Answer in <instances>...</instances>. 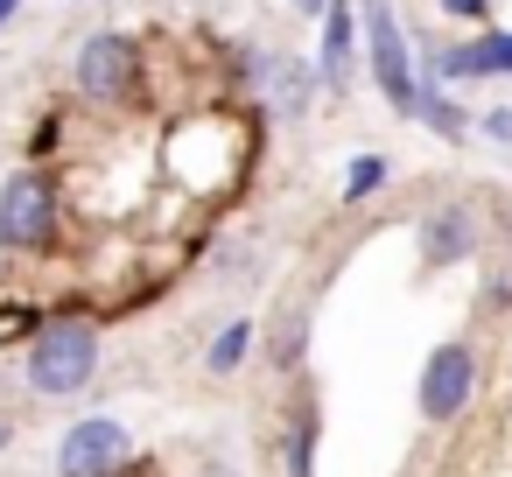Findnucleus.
<instances>
[{"mask_svg":"<svg viewBox=\"0 0 512 477\" xmlns=\"http://www.w3.org/2000/svg\"><path fill=\"white\" fill-rule=\"evenodd\" d=\"M267 127L274 120L260 106H246V99H225V106H204V113H176L169 141H162V169L190 197H225V190H239L260 169V134Z\"/></svg>","mask_w":512,"mask_h":477,"instance_id":"1","label":"nucleus"},{"mask_svg":"<svg viewBox=\"0 0 512 477\" xmlns=\"http://www.w3.org/2000/svg\"><path fill=\"white\" fill-rule=\"evenodd\" d=\"M71 106L99 120L155 113V50L141 29H92L71 50Z\"/></svg>","mask_w":512,"mask_h":477,"instance_id":"2","label":"nucleus"},{"mask_svg":"<svg viewBox=\"0 0 512 477\" xmlns=\"http://www.w3.org/2000/svg\"><path fill=\"white\" fill-rule=\"evenodd\" d=\"M99 365H106V316L92 302H50V316L22 344V386L36 400H78L92 393Z\"/></svg>","mask_w":512,"mask_h":477,"instance_id":"3","label":"nucleus"},{"mask_svg":"<svg viewBox=\"0 0 512 477\" xmlns=\"http://www.w3.org/2000/svg\"><path fill=\"white\" fill-rule=\"evenodd\" d=\"M71 232V176L50 162H15L0 176V253L8 260H57Z\"/></svg>","mask_w":512,"mask_h":477,"instance_id":"4","label":"nucleus"},{"mask_svg":"<svg viewBox=\"0 0 512 477\" xmlns=\"http://www.w3.org/2000/svg\"><path fill=\"white\" fill-rule=\"evenodd\" d=\"M358 29H365V78L386 99L393 120L421 113V57H414V29L400 22L393 0H358Z\"/></svg>","mask_w":512,"mask_h":477,"instance_id":"5","label":"nucleus"},{"mask_svg":"<svg viewBox=\"0 0 512 477\" xmlns=\"http://www.w3.org/2000/svg\"><path fill=\"white\" fill-rule=\"evenodd\" d=\"M484 393V344L463 330V337H442L428 358H421V379H414V414L428 428H456Z\"/></svg>","mask_w":512,"mask_h":477,"instance_id":"6","label":"nucleus"},{"mask_svg":"<svg viewBox=\"0 0 512 477\" xmlns=\"http://www.w3.org/2000/svg\"><path fill=\"white\" fill-rule=\"evenodd\" d=\"M484 246H491V211L470 190L463 197H435L414 218V260H421V274H456V267L484 260Z\"/></svg>","mask_w":512,"mask_h":477,"instance_id":"7","label":"nucleus"},{"mask_svg":"<svg viewBox=\"0 0 512 477\" xmlns=\"http://www.w3.org/2000/svg\"><path fill=\"white\" fill-rule=\"evenodd\" d=\"M141 449L120 414H78L57 435V477H134Z\"/></svg>","mask_w":512,"mask_h":477,"instance_id":"8","label":"nucleus"},{"mask_svg":"<svg viewBox=\"0 0 512 477\" xmlns=\"http://www.w3.org/2000/svg\"><path fill=\"white\" fill-rule=\"evenodd\" d=\"M274 477H323V393L309 379H288L274 421Z\"/></svg>","mask_w":512,"mask_h":477,"instance_id":"9","label":"nucleus"},{"mask_svg":"<svg viewBox=\"0 0 512 477\" xmlns=\"http://www.w3.org/2000/svg\"><path fill=\"white\" fill-rule=\"evenodd\" d=\"M316 78H323V99H351L358 71H365V29H358V0H330L323 22H316Z\"/></svg>","mask_w":512,"mask_h":477,"instance_id":"10","label":"nucleus"},{"mask_svg":"<svg viewBox=\"0 0 512 477\" xmlns=\"http://www.w3.org/2000/svg\"><path fill=\"white\" fill-rule=\"evenodd\" d=\"M316 99H323L316 57H295V50H281V57H274V71H267L260 113H267V120H281V127H302V120L316 113Z\"/></svg>","mask_w":512,"mask_h":477,"instance_id":"11","label":"nucleus"},{"mask_svg":"<svg viewBox=\"0 0 512 477\" xmlns=\"http://www.w3.org/2000/svg\"><path fill=\"white\" fill-rule=\"evenodd\" d=\"M309 337H316V309L281 295V309L260 323V358H267L281 379H302V372H309Z\"/></svg>","mask_w":512,"mask_h":477,"instance_id":"12","label":"nucleus"},{"mask_svg":"<svg viewBox=\"0 0 512 477\" xmlns=\"http://www.w3.org/2000/svg\"><path fill=\"white\" fill-rule=\"evenodd\" d=\"M274 57H281V50H267L260 36H225V43H218V85H225V99H246V106H260Z\"/></svg>","mask_w":512,"mask_h":477,"instance_id":"13","label":"nucleus"},{"mask_svg":"<svg viewBox=\"0 0 512 477\" xmlns=\"http://www.w3.org/2000/svg\"><path fill=\"white\" fill-rule=\"evenodd\" d=\"M435 141H449V148H463V141H477V106H463V92H449V85H435V78H421V113H414Z\"/></svg>","mask_w":512,"mask_h":477,"instance_id":"14","label":"nucleus"},{"mask_svg":"<svg viewBox=\"0 0 512 477\" xmlns=\"http://www.w3.org/2000/svg\"><path fill=\"white\" fill-rule=\"evenodd\" d=\"M260 358V316H225L218 330H211V344H204V372L211 379H232V372H246Z\"/></svg>","mask_w":512,"mask_h":477,"instance_id":"15","label":"nucleus"},{"mask_svg":"<svg viewBox=\"0 0 512 477\" xmlns=\"http://www.w3.org/2000/svg\"><path fill=\"white\" fill-rule=\"evenodd\" d=\"M393 176H400V169H393L379 148H358V155L344 162V176H337V204H344V211H365V204H379V197L393 190Z\"/></svg>","mask_w":512,"mask_h":477,"instance_id":"16","label":"nucleus"},{"mask_svg":"<svg viewBox=\"0 0 512 477\" xmlns=\"http://www.w3.org/2000/svg\"><path fill=\"white\" fill-rule=\"evenodd\" d=\"M78 120V106H64V99H50L43 113H36V127L22 134V162H50V169H64V155H71V127Z\"/></svg>","mask_w":512,"mask_h":477,"instance_id":"17","label":"nucleus"},{"mask_svg":"<svg viewBox=\"0 0 512 477\" xmlns=\"http://www.w3.org/2000/svg\"><path fill=\"white\" fill-rule=\"evenodd\" d=\"M428 8L463 36V29H484V22H498V0H428Z\"/></svg>","mask_w":512,"mask_h":477,"instance_id":"18","label":"nucleus"},{"mask_svg":"<svg viewBox=\"0 0 512 477\" xmlns=\"http://www.w3.org/2000/svg\"><path fill=\"white\" fill-rule=\"evenodd\" d=\"M477 141H491V148H512V106H505V99L477 106Z\"/></svg>","mask_w":512,"mask_h":477,"instance_id":"19","label":"nucleus"},{"mask_svg":"<svg viewBox=\"0 0 512 477\" xmlns=\"http://www.w3.org/2000/svg\"><path fill=\"white\" fill-rule=\"evenodd\" d=\"M512 309V274L498 267V274H484V295H477V316H505Z\"/></svg>","mask_w":512,"mask_h":477,"instance_id":"20","label":"nucleus"},{"mask_svg":"<svg viewBox=\"0 0 512 477\" xmlns=\"http://www.w3.org/2000/svg\"><path fill=\"white\" fill-rule=\"evenodd\" d=\"M22 15H29V0H0V36H8V29H15Z\"/></svg>","mask_w":512,"mask_h":477,"instance_id":"21","label":"nucleus"},{"mask_svg":"<svg viewBox=\"0 0 512 477\" xmlns=\"http://www.w3.org/2000/svg\"><path fill=\"white\" fill-rule=\"evenodd\" d=\"M323 8L330 0H288V15H302V22H323Z\"/></svg>","mask_w":512,"mask_h":477,"instance_id":"22","label":"nucleus"},{"mask_svg":"<svg viewBox=\"0 0 512 477\" xmlns=\"http://www.w3.org/2000/svg\"><path fill=\"white\" fill-rule=\"evenodd\" d=\"M0 449H15V421L8 414H0Z\"/></svg>","mask_w":512,"mask_h":477,"instance_id":"23","label":"nucleus"},{"mask_svg":"<svg viewBox=\"0 0 512 477\" xmlns=\"http://www.w3.org/2000/svg\"><path fill=\"white\" fill-rule=\"evenodd\" d=\"M197 477H239V470H225V463H204V470H197Z\"/></svg>","mask_w":512,"mask_h":477,"instance_id":"24","label":"nucleus"}]
</instances>
